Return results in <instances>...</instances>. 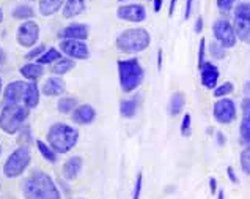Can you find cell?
Returning a JSON list of instances; mask_svg holds the SVG:
<instances>
[{
  "mask_svg": "<svg viewBox=\"0 0 250 199\" xmlns=\"http://www.w3.org/2000/svg\"><path fill=\"white\" fill-rule=\"evenodd\" d=\"M60 59H62V54H60L59 49L51 48V49H46V51L37 59V62L40 63V65H46V63H51V62L60 60Z\"/></svg>",
  "mask_w": 250,
  "mask_h": 199,
  "instance_id": "25",
  "label": "cell"
},
{
  "mask_svg": "<svg viewBox=\"0 0 250 199\" xmlns=\"http://www.w3.org/2000/svg\"><path fill=\"white\" fill-rule=\"evenodd\" d=\"M202 30H203V18L198 16L195 21V33H202Z\"/></svg>",
  "mask_w": 250,
  "mask_h": 199,
  "instance_id": "43",
  "label": "cell"
},
{
  "mask_svg": "<svg viewBox=\"0 0 250 199\" xmlns=\"http://www.w3.org/2000/svg\"><path fill=\"white\" fill-rule=\"evenodd\" d=\"M190 124H192V117L190 114H184L183 122H181V134L183 136H190Z\"/></svg>",
  "mask_w": 250,
  "mask_h": 199,
  "instance_id": "36",
  "label": "cell"
},
{
  "mask_svg": "<svg viewBox=\"0 0 250 199\" xmlns=\"http://www.w3.org/2000/svg\"><path fill=\"white\" fill-rule=\"evenodd\" d=\"M241 109H242V117H246V116H249V114H250V97L242 100Z\"/></svg>",
  "mask_w": 250,
  "mask_h": 199,
  "instance_id": "39",
  "label": "cell"
},
{
  "mask_svg": "<svg viewBox=\"0 0 250 199\" xmlns=\"http://www.w3.org/2000/svg\"><path fill=\"white\" fill-rule=\"evenodd\" d=\"M0 90H2V79H0Z\"/></svg>",
  "mask_w": 250,
  "mask_h": 199,
  "instance_id": "53",
  "label": "cell"
},
{
  "mask_svg": "<svg viewBox=\"0 0 250 199\" xmlns=\"http://www.w3.org/2000/svg\"><path fill=\"white\" fill-rule=\"evenodd\" d=\"M117 16L123 21H129V23H144L146 19V10L144 5L139 3L123 5L117 10Z\"/></svg>",
  "mask_w": 250,
  "mask_h": 199,
  "instance_id": "11",
  "label": "cell"
},
{
  "mask_svg": "<svg viewBox=\"0 0 250 199\" xmlns=\"http://www.w3.org/2000/svg\"><path fill=\"white\" fill-rule=\"evenodd\" d=\"M38 37H40V25L30 19L24 21V24L19 25L16 33L18 43L22 48H32L38 41Z\"/></svg>",
  "mask_w": 250,
  "mask_h": 199,
  "instance_id": "9",
  "label": "cell"
},
{
  "mask_svg": "<svg viewBox=\"0 0 250 199\" xmlns=\"http://www.w3.org/2000/svg\"><path fill=\"white\" fill-rule=\"evenodd\" d=\"M244 94L250 95V81H247V82L244 84Z\"/></svg>",
  "mask_w": 250,
  "mask_h": 199,
  "instance_id": "50",
  "label": "cell"
},
{
  "mask_svg": "<svg viewBox=\"0 0 250 199\" xmlns=\"http://www.w3.org/2000/svg\"><path fill=\"white\" fill-rule=\"evenodd\" d=\"M178 0H170V8H168V16H173L175 13V5H176Z\"/></svg>",
  "mask_w": 250,
  "mask_h": 199,
  "instance_id": "46",
  "label": "cell"
},
{
  "mask_svg": "<svg viewBox=\"0 0 250 199\" xmlns=\"http://www.w3.org/2000/svg\"><path fill=\"white\" fill-rule=\"evenodd\" d=\"M184 104H186V97L183 92H176V94L171 95L170 98V103H168V112L171 117H176L178 114H181L184 109Z\"/></svg>",
  "mask_w": 250,
  "mask_h": 199,
  "instance_id": "20",
  "label": "cell"
},
{
  "mask_svg": "<svg viewBox=\"0 0 250 199\" xmlns=\"http://www.w3.org/2000/svg\"><path fill=\"white\" fill-rule=\"evenodd\" d=\"M120 2H125V0H120Z\"/></svg>",
  "mask_w": 250,
  "mask_h": 199,
  "instance_id": "55",
  "label": "cell"
},
{
  "mask_svg": "<svg viewBox=\"0 0 250 199\" xmlns=\"http://www.w3.org/2000/svg\"><path fill=\"white\" fill-rule=\"evenodd\" d=\"M40 103V90H38V85L35 82H28L27 87H25V94H24V100H22V104L27 106L28 109H33L37 108Z\"/></svg>",
  "mask_w": 250,
  "mask_h": 199,
  "instance_id": "17",
  "label": "cell"
},
{
  "mask_svg": "<svg viewBox=\"0 0 250 199\" xmlns=\"http://www.w3.org/2000/svg\"><path fill=\"white\" fill-rule=\"evenodd\" d=\"M13 14V18H16V19H24V21H28L30 18H33V10H32V6H28V5H18L16 8H14L11 11Z\"/></svg>",
  "mask_w": 250,
  "mask_h": 199,
  "instance_id": "28",
  "label": "cell"
},
{
  "mask_svg": "<svg viewBox=\"0 0 250 199\" xmlns=\"http://www.w3.org/2000/svg\"><path fill=\"white\" fill-rule=\"evenodd\" d=\"M77 139H79V131L66 124H55L47 131L49 146L59 153L69 152L77 144Z\"/></svg>",
  "mask_w": 250,
  "mask_h": 199,
  "instance_id": "2",
  "label": "cell"
},
{
  "mask_svg": "<svg viewBox=\"0 0 250 199\" xmlns=\"http://www.w3.org/2000/svg\"><path fill=\"white\" fill-rule=\"evenodd\" d=\"M42 52H44V46H38L37 49H33V51L32 52H28L27 54V59L28 60H30V59H35V57H40V54H42Z\"/></svg>",
  "mask_w": 250,
  "mask_h": 199,
  "instance_id": "40",
  "label": "cell"
},
{
  "mask_svg": "<svg viewBox=\"0 0 250 199\" xmlns=\"http://www.w3.org/2000/svg\"><path fill=\"white\" fill-rule=\"evenodd\" d=\"M234 2H236V0H217V10L222 14H228L231 11Z\"/></svg>",
  "mask_w": 250,
  "mask_h": 199,
  "instance_id": "35",
  "label": "cell"
},
{
  "mask_svg": "<svg viewBox=\"0 0 250 199\" xmlns=\"http://www.w3.org/2000/svg\"><path fill=\"white\" fill-rule=\"evenodd\" d=\"M212 33L216 41L225 49H230L236 45V40H238L236 32H234L233 24L228 23L227 19H217L216 23L212 24Z\"/></svg>",
  "mask_w": 250,
  "mask_h": 199,
  "instance_id": "7",
  "label": "cell"
},
{
  "mask_svg": "<svg viewBox=\"0 0 250 199\" xmlns=\"http://www.w3.org/2000/svg\"><path fill=\"white\" fill-rule=\"evenodd\" d=\"M212 116L217 120L219 124H231L234 119H236V104H234L233 100L230 98H222L217 100L214 103L212 108Z\"/></svg>",
  "mask_w": 250,
  "mask_h": 199,
  "instance_id": "8",
  "label": "cell"
},
{
  "mask_svg": "<svg viewBox=\"0 0 250 199\" xmlns=\"http://www.w3.org/2000/svg\"><path fill=\"white\" fill-rule=\"evenodd\" d=\"M151 37H149L148 30L145 28H127V30L121 32L117 38V49L121 52H142L149 46Z\"/></svg>",
  "mask_w": 250,
  "mask_h": 199,
  "instance_id": "3",
  "label": "cell"
},
{
  "mask_svg": "<svg viewBox=\"0 0 250 199\" xmlns=\"http://www.w3.org/2000/svg\"><path fill=\"white\" fill-rule=\"evenodd\" d=\"M19 73L22 75L25 79L33 82L40 79L42 73H44V70H42V65H40V63H25V65L19 68Z\"/></svg>",
  "mask_w": 250,
  "mask_h": 199,
  "instance_id": "19",
  "label": "cell"
},
{
  "mask_svg": "<svg viewBox=\"0 0 250 199\" xmlns=\"http://www.w3.org/2000/svg\"><path fill=\"white\" fill-rule=\"evenodd\" d=\"M22 193L25 199H60V191L44 171H33L27 177Z\"/></svg>",
  "mask_w": 250,
  "mask_h": 199,
  "instance_id": "1",
  "label": "cell"
},
{
  "mask_svg": "<svg viewBox=\"0 0 250 199\" xmlns=\"http://www.w3.org/2000/svg\"><path fill=\"white\" fill-rule=\"evenodd\" d=\"M241 168L244 171V174L250 175V147L244 149L241 153Z\"/></svg>",
  "mask_w": 250,
  "mask_h": 199,
  "instance_id": "34",
  "label": "cell"
},
{
  "mask_svg": "<svg viewBox=\"0 0 250 199\" xmlns=\"http://www.w3.org/2000/svg\"><path fill=\"white\" fill-rule=\"evenodd\" d=\"M158 70H162V49L158 51Z\"/></svg>",
  "mask_w": 250,
  "mask_h": 199,
  "instance_id": "48",
  "label": "cell"
},
{
  "mask_svg": "<svg viewBox=\"0 0 250 199\" xmlns=\"http://www.w3.org/2000/svg\"><path fill=\"white\" fill-rule=\"evenodd\" d=\"M233 90H234L233 82H224V84H220V85H217L216 89H214V97H216V98H225L230 94H233Z\"/></svg>",
  "mask_w": 250,
  "mask_h": 199,
  "instance_id": "31",
  "label": "cell"
},
{
  "mask_svg": "<svg viewBox=\"0 0 250 199\" xmlns=\"http://www.w3.org/2000/svg\"><path fill=\"white\" fill-rule=\"evenodd\" d=\"M227 174H228V179L231 180V183H238V177H236V174H234V169L231 166L227 168Z\"/></svg>",
  "mask_w": 250,
  "mask_h": 199,
  "instance_id": "42",
  "label": "cell"
},
{
  "mask_svg": "<svg viewBox=\"0 0 250 199\" xmlns=\"http://www.w3.org/2000/svg\"><path fill=\"white\" fill-rule=\"evenodd\" d=\"M142 182H144V174L139 173V174H137V179H135V188H134L132 199H140V193H142Z\"/></svg>",
  "mask_w": 250,
  "mask_h": 199,
  "instance_id": "37",
  "label": "cell"
},
{
  "mask_svg": "<svg viewBox=\"0 0 250 199\" xmlns=\"http://www.w3.org/2000/svg\"><path fill=\"white\" fill-rule=\"evenodd\" d=\"M234 19L250 23V2H242L234 8Z\"/></svg>",
  "mask_w": 250,
  "mask_h": 199,
  "instance_id": "30",
  "label": "cell"
},
{
  "mask_svg": "<svg viewBox=\"0 0 250 199\" xmlns=\"http://www.w3.org/2000/svg\"><path fill=\"white\" fill-rule=\"evenodd\" d=\"M3 21V11H2V8H0V23Z\"/></svg>",
  "mask_w": 250,
  "mask_h": 199,
  "instance_id": "52",
  "label": "cell"
},
{
  "mask_svg": "<svg viewBox=\"0 0 250 199\" xmlns=\"http://www.w3.org/2000/svg\"><path fill=\"white\" fill-rule=\"evenodd\" d=\"M137 112V98H131V100H125V101L120 103V114L121 117L125 119H132Z\"/></svg>",
  "mask_w": 250,
  "mask_h": 199,
  "instance_id": "24",
  "label": "cell"
},
{
  "mask_svg": "<svg viewBox=\"0 0 250 199\" xmlns=\"http://www.w3.org/2000/svg\"><path fill=\"white\" fill-rule=\"evenodd\" d=\"M37 147H38L40 153L42 155V158L47 160V161H51V163H57V153H55V150H54L51 146L44 144L42 141H38L37 142Z\"/></svg>",
  "mask_w": 250,
  "mask_h": 199,
  "instance_id": "27",
  "label": "cell"
},
{
  "mask_svg": "<svg viewBox=\"0 0 250 199\" xmlns=\"http://www.w3.org/2000/svg\"><path fill=\"white\" fill-rule=\"evenodd\" d=\"M200 79H202L203 87L214 90L217 87V81H219V68L211 62H205L202 67H200Z\"/></svg>",
  "mask_w": 250,
  "mask_h": 199,
  "instance_id": "12",
  "label": "cell"
},
{
  "mask_svg": "<svg viewBox=\"0 0 250 199\" xmlns=\"http://www.w3.org/2000/svg\"><path fill=\"white\" fill-rule=\"evenodd\" d=\"M234 32H236V37L250 45V23L247 21H239V19H234Z\"/></svg>",
  "mask_w": 250,
  "mask_h": 199,
  "instance_id": "23",
  "label": "cell"
},
{
  "mask_svg": "<svg viewBox=\"0 0 250 199\" xmlns=\"http://www.w3.org/2000/svg\"><path fill=\"white\" fill-rule=\"evenodd\" d=\"M82 163L83 161L81 156H71V158L65 163V166H63V174H65L66 179L73 180L79 175L81 169H82Z\"/></svg>",
  "mask_w": 250,
  "mask_h": 199,
  "instance_id": "18",
  "label": "cell"
},
{
  "mask_svg": "<svg viewBox=\"0 0 250 199\" xmlns=\"http://www.w3.org/2000/svg\"><path fill=\"white\" fill-rule=\"evenodd\" d=\"M28 165H30V150L27 147H19L18 150H14L6 158L3 166V174L8 179H14V177H19L22 174Z\"/></svg>",
  "mask_w": 250,
  "mask_h": 199,
  "instance_id": "6",
  "label": "cell"
},
{
  "mask_svg": "<svg viewBox=\"0 0 250 199\" xmlns=\"http://www.w3.org/2000/svg\"><path fill=\"white\" fill-rule=\"evenodd\" d=\"M65 92V81L60 77H49L46 82L42 84V94L47 97H57Z\"/></svg>",
  "mask_w": 250,
  "mask_h": 199,
  "instance_id": "16",
  "label": "cell"
},
{
  "mask_svg": "<svg viewBox=\"0 0 250 199\" xmlns=\"http://www.w3.org/2000/svg\"><path fill=\"white\" fill-rule=\"evenodd\" d=\"M76 104H77L76 98L66 97V98L59 100V103H57V108H59V111L62 114H68V112H73L76 109Z\"/></svg>",
  "mask_w": 250,
  "mask_h": 199,
  "instance_id": "29",
  "label": "cell"
},
{
  "mask_svg": "<svg viewBox=\"0 0 250 199\" xmlns=\"http://www.w3.org/2000/svg\"><path fill=\"white\" fill-rule=\"evenodd\" d=\"M205 51H206V41H205V38H202L200 40V45H198V68L206 62L205 60Z\"/></svg>",
  "mask_w": 250,
  "mask_h": 199,
  "instance_id": "38",
  "label": "cell"
},
{
  "mask_svg": "<svg viewBox=\"0 0 250 199\" xmlns=\"http://www.w3.org/2000/svg\"><path fill=\"white\" fill-rule=\"evenodd\" d=\"M241 138L244 142H250V114L242 117L241 122Z\"/></svg>",
  "mask_w": 250,
  "mask_h": 199,
  "instance_id": "32",
  "label": "cell"
},
{
  "mask_svg": "<svg viewBox=\"0 0 250 199\" xmlns=\"http://www.w3.org/2000/svg\"><path fill=\"white\" fill-rule=\"evenodd\" d=\"M118 75H120V85L123 92H132L144 81L145 71L137 59H127V60H118Z\"/></svg>",
  "mask_w": 250,
  "mask_h": 199,
  "instance_id": "5",
  "label": "cell"
},
{
  "mask_svg": "<svg viewBox=\"0 0 250 199\" xmlns=\"http://www.w3.org/2000/svg\"><path fill=\"white\" fill-rule=\"evenodd\" d=\"M74 65H76L74 60H71V59H60L52 67V73L54 75H65V73H68L69 70H73Z\"/></svg>",
  "mask_w": 250,
  "mask_h": 199,
  "instance_id": "26",
  "label": "cell"
},
{
  "mask_svg": "<svg viewBox=\"0 0 250 199\" xmlns=\"http://www.w3.org/2000/svg\"><path fill=\"white\" fill-rule=\"evenodd\" d=\"M192 3L194 0H186V10H184V19H189L192 14Z\"/></svg>",
  "mask_w": 250,
  "mask_h": 199,
  "instance_id": "41",
  "label": "cell"
},
{
  "mask_svg": "<svg viewBox=\"0 0 250 199\" xmlns=\"http://www.w3.org/2000/svg\"><path fill=\"white\" fill-rule=\"evenodd\" d=\"M162 2H164V0H154V11H156V13H159V11H161Z\"/></svg>",
  "mask_w": 250,
  "mask_h": 199,
  "instance_id": "47",
  "label": "cell"
},
{
  "mask_svg": "<svg viewBox=\"0 0 250 199\" xmlns=\"http://www.w3.org/2000/svg\"><path fill=\"white\" fill-rule=\"evenodd\" d=\"M60 49L63 51V54L69 55L71 59L83 60V59H88V55H90L88 46L81 40H62Z\"/></svg>",
  "mask_w": 250,
  "mask_h": 199,
  "instance_id": "10",
  "label": "cell"
},
{
  "mask_svg": "<svg viewBox=\"0 0 250 199\" xmlns=\"http://www.w3.org/2000/svg\"><path fill=\"white\" fill-rule=\"evenodd\" d=\"M0 153H2V147H0Z\"/></svg>",
  "mask_w": 250,
  "mask_h": 199,
  "instance_id": "54",
  "label": "cell"
},
{
  "mask_svg": "<svg viewBox=\"0 0 250 199\" xmlns=\"http://www.w3.org/2000/svg\"><path fill=\"white\" fill-rule=\"evenodd\" d=\"M216 136H217V144H219V146H224V144H225V136H224V133H222V131H217V133H216Z\"/></svg>",
  "mask_w": 250,
  "mask_h": 199,
  "instance_id": "45",
  "label": "cell"
},
{
  "mask_svg": "<svg viewBox=\"0 0 250 199\" xmlns=\"http://www.w3.org/2000/svg\"><path fill=\"white\" fill-rule=\"evenodd\" d=\"M25 87L27 82L22 81H13L5 87L3 92V98L6 103H21L24 100V94H25Z\"/></svg>",
  "mask_w": 250,
  "mask_h": 199,
  "instance_id": "13",
  "label": "cell"
},
{
  "mask_svg": "<svg viewBox=\"0 0 250 199\" xmlns=\"http://www.w3.org/2000/svg\"><path fill=\"white\" fill-rule=\"evenodd\" d=\"M59 37L62 40H81V41H85L88 38V27L85 24H71L66 28L60 30Z\"/></svg>",
  "mask_w": 250,
  "mask_h": 199,
  "instance_id": "14",
  "label": "cell"
},
{
  "mask_svg": "<svg viewBox=\"0 0 250 199\" xmlns=\"http://www.w3.org/2000/svg\"><path fill=\"white\" fill-rule=\"evenodd\" d=\"M85 10V0H66L63 6V16L65 18H74Z\"/></svg>",
  "mask_w": 250,
  "mask_h": 199,
  "instance_id": "21",
  "label": "cell"
},
{
  "mask_svg": "<svg viewBox=\"0 0 250 199\" xmlns=\"http://www.w3.org/2000/svg\"><path fill=\"white\" fill-rule=\"evenodd\" d=\"M5 60H6V54H5V51L2 48H0V65H3L5 63Z\"/></svg>",
  "mask_w": 250,
  "mask_h": 199,
  "instance_id": "49",
  "label": "cell"
},
{
  "mask_svg": "<svg viewBox=\"0 0 250 199\" xmlns=\"http://www.w3.org/2000/svg\"><path fill=\"white\" fill-rule=\"evenodd\" d=\"M209 190H211V195H214L217 191V182H216L214 177H211V179H209Z\"/></svg>",
  "mask_w": 250,
  "mask_h": 199,
  "instance_id": "44",
  "label": "cell"
},
{
  "mask_svg": "<svg viewBox=\"0 0 250 199\" xmlns=\"http://www.w3.org/2000/svg\"><path fill=\"white\" fill-rule=\"evenodd\" d=\"M95 119H96V111L90 104L77 106V108L74 109V112H73V120L76 124H79V125H88Z\"/></svg>",
  "mask_w": 250,
  "mask_h": 199,
  "instance_id": "15",
  "label": "cell"
},
{
  "mask_svg": "<svg viewBox=\"0 0 250 199\" xmlns=\"http://www.w3.org/2000/svg\"><path fill=\"white\" fill-rule=\"evenodd\" d=\"M217 199H225V195H224V191H219V195H217Z\"/></svg>",
  "mask_w": 250,
  "mask_h": 199,
  "instance_id": "51",
  "label": "cell"
},
{
  "mask_svg": "<svg viewBox=\"0 0 250 199\" xmlns=\"http://www.w3.org/2000/svg\"><path fill=\"white\" fill-rule=\"evenodd\" d=\"M28 117V108L21 103H6L0 112V128L8 133L14 134L21 130V126Z\"/></svg>",
  "mask_w": 250,
  "mask_h": 199,
  "instance_id": "4",
  "label": "cell"
},
{
  "mask_svg": "<svg viewBox=\"0 0 250 199\" xmlns=\"http://www.w3.org/2000/svg\"><path fill=\"white\" fill-rule=\"evenodd\" d=\"M63 3H66V0H40V14L51 16L62 8Z\"/></svg>",
  "mask_w": 250,
  "mask_h": 199,
  "instance_id": "22",
  "label": "cell"
},
{
  "mask_svg": "<svg viewBox=\"0 0 250 199\" xmlns=\"http://www.w3.org/2000/svg\"><path fill=\"white\" fill-rule=\"evenodd\" d=\"M209 52L216 60H222L225 57V48L220 46L217 41H212L209 45Z\"/></svg>",
  "mask_w": 250,
  "mask_h": 199,
  "instance_id": "33",
  "label": "cell"
}]
</instances>
